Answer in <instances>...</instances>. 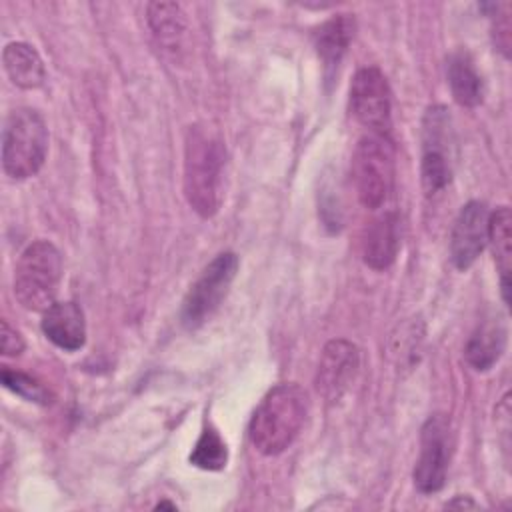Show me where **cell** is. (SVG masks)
Segmentation results:
<instances>
[{"label": "cell", "mask_w": 512, "mask_h": 512, "mask_svg": "<svg viewBox=\"0 0 512 512\" xmlns=\"http://www.w3.org/2000/svg\"><path fill=\"white\" fill-rule=\"evenodd\" d=\"M162 508H170V510H176V506L172 502H158L156 504V510H162Z\"/></svg>", "instance_id": "obj_25"}, {"label": "cell", "mask_w": 512, "mask_h": 512, "mask_svg": "<svg viewBox=\"0 0 512 512\" xmlns=\"http://www.w3.org/2000/svg\"><path fill=\"white\" fill-rule=\"evenodd\" d=\"M2 384L12 390L14 394H18L20 398L28 400V402H34V404H42V406H48L52 404V392L42 386V382H38L36 378H32L30 374H24V372H18V370H10V368H2Z\"/></svg>", "instance_id": "obj_21"}, {"label": "cell", "mask_w": 512, "mask_h": 512, "mask_svg": "<svg viewBox=\"0 0 512 512\" xmlns=\"http://www.w3.org/2000/svg\"><path fill=\"white\" fill-rule=\"evenodd\" d=\"M44 336L66 352H76L86 342L84 312L76 302H54L42 316Z\"/></svg>", "instance_id": "obj_12"}, {"label": "cell", "mask_w": 512, "mask_h": 512, "mask_svg": "<svg viewBox=\"0 0 512 512\" xmlns=\"http://www.w3.org/2000/svg\"><path fill=\"white\" fill-rule=\"evenodd\" d=\"M228 462V446L214 428H206L190 452V464L202 470H222Z\"/></svg>", "instance_id": "obj_20"}, {"label": "cell", "mask_w": 512, "mask_h": 512, "mask_svg": "<svg viewBox=\"0 0 512 512\" xmlns=\"http://www.w3.org/2000/svg\"><path fill=\"white\" fill-rule=\"evenodd\" d=\"M488 210L482 202L464 204L450 234V260L458 270L470 268L488 242Z\"/></svg>", "instance_id": "obj_11"}, {"label": "cell", "mask_w": 512, "mask_h": 512, "mask_svg": "<svg viewBox=\"0 0 512 512\" xmlns=\"http://www.w3.org/2000/svg\"><path fill=\"white\" fill-rule=\"evenodd\" d=\"M504 348H506V326L498 316H490L470 336L464 348V356L474 370L486 372L500 360Z\"/></svg>", "instance_id": "obj_15"}, {"label": "cell", "mask_w": 512, "mask_h": 512, "mask_svg": "<svg viewBox=\"0 0 512 512\" xmlns=\"http://www.w3.org/2000/svg\"><path fill=\"white\" fill-rule=\"evenodd\" d=\"M350 108L354 118L370 132L388 134L392 118L390 88L386 76L376 66L360 68L350 84Z\"/></svg>", "instance_id": "obj_9"}, {"label": "cell", "mask_w": 512, "mask_h": 512, "mask_svg": "<svg viewBox=\"0 0 512 512\" xmlns=\"http://www.w3.org/2000/svg\"><path fill=\"white\" fill-rule=\"evenodd\" d=\"M482 8L492 10L488 16L492 18V36L496 48L508 58L512 46V24H510V4L508 2H490L482 4Z\"/></svg>", "instance_id": "obj_22"}, {"label": "cell", "mask_w": 512, "mask_h": 512, "mask_svg": "<svg viewBox=\"0 0 512 512\" xmlns=\"http://www.w3.org/2000/svg\"><path fill=\"white\" fill-rule=\"evenodd\" d=\"M488 242L494 252V260L500 272L502 298L510 302V268H512V216L508 206L496 208L488 218Z\"/></svg>", "instance_id": "obj_19"}, {"label": "cell", "mask_w": 512, "mask_h": 512, "mask_svg": "<svg viewBox=\"0 0 512 512\" xmlns=\"http://www.w3.org/2000/svg\"><path fill=\"white\" fill-rule=\"evenodd\" d=\"M224 164L222 136L206 124L190 126L184 140V194L202 218H212L220 210Z\"/></svg>", "instance_id": "obj_1"}, {"label": "cell", "mask_w": 512, "mask_h": 512, "mask_svg": "<svg viewBox=\"0 0 512 512\" xmlns=\"http://www.w3.org/2000/svg\"><path fill=\"white\" fill-rule=\"evenodd\" d=\"M448 86L460 106L474 108L484 98V82L468 52H456L448 58Z\"/></svg>", "instance_id": "obj_18"}, {"label": "cell", "mask_w": 512, "mask_h": 512, "mask_svg": "<svg viewBox=\"0 0 512 512\" xmlns=\"http://www.w3.org/2000/svg\"><path fill=\"white\" fill-rule=\"evenodd\" d=\"M2 62L8 78L24 90L44 84L46 70L40 54L26 42H10L2 52Z\"/></svg>", "instance_id": "obj_17"}, {"label": "cell", "mask_w": 512, "mask_h": 512, "mask_svg": "<svg viewBox=\"0 0 512 512\" xmlns=\"http://www.w3.org/2000/svg\"><path fill=\"white\" fill-rule=\"evenodd\" d=\"M148 24L158 44L174 56L184 48L188 20L176 2H150L146 8Z\"/></svg>", "instance_id": "obj_16"}, {"label": "cell", "mask_w": 512, "mask_h": 512, "mask_svg": "<svg viewBox=\"0 0 512 512\" xmlns=\"http://www.w3.org/2000/svg\"><path fill=\"white\" fill-rule=\"evenodd\" d=\"M352 182L362 206L380 208L394 184V146L388 134H364L352 154Z\"/></svg>", "instance_id": "obj_5"}, {"label": "cell", "mask_w": 512, "mask_h": 512, "mask_svg": "<svg viewBox=\"0 0 512 512\" xmlns=\"http://www.w3.org/2000/svg\"><path fill=\"white\" fill-rule=\"evenodd\" d=\"M360 368L358 348L348 340H330L318 362L316 390L326 402H338L354 382Z\"/></svg>", "instance_id": "obj_10"}, {"label": "cell", "mask_w": 512, "mask_h": 512, "mask_svg": "<svg viewBox=\"0 0 512 512\" xmlns=\"http://www.w3.org/2000/svg\"><path fill=\"white\" fill-rule=\"evenodd\" d=\"M446 506H448V508H456V506H460V508H476V502H472L470 498H464V496H456V498L450 500Z\"/></svg>", "instance_id": "obj_24"}, {"label": "cell", "mask_w": 512, "mask_h": 512, "mask_svg": "<svg viewBox=\"0 0 512 512\" xmlns=\"http://www.w3.org/2000/svg\"><path fill=\"white\" fill-rule=\"evenodd\" d=\"M62 280V254L48 240H36L24 248L14 268V296L34 312L48 310Z\"/></svg>", "instance_id": "obj_4"}, {"label": "cell", "mask_w": 512, "mask_h": 512, "mask_svg": "<svg viewBox=\"0 0 512 512\" xmlns=\"http://www.w3.org/2000/svg\"><path fill=\"white\" fill-rule=\"evenodd\" d=\"M48 152V128L32 108H16L2 128V168L14 180L34 176Z\"/></svg>", "instance_id": "obj_3"}, {"label": "cell", "mask_w": 512, "mask_h": 512, "mask_svg": "<svg viewBox=\"0 0 512 512\" xmlns=\"http://www.w3.org/2000/svg\"><path fill=\"white\" fill-rule=\"evenodd\" d=\"M354 18L350 14H338L322 22L314 30V48L322 60L326 76H330L342 62L352 38H354Z\"/></svg>", "instance_id": "obj_14"}, {"label": "cell", "mask_w": 512, "mask_h": 512, "mask_svg": "<svg viewBox=\"0 0 512 512\" xmlns=\"http://www.w3.org/2000/svg\"><path fill=\"white\" fill-rule=\"evenodd\" d=\"M400 250V218L396 212H384L374 218L362 238V260L374 270L388 268Z\"/></svg>", "instance_id": "obj_13"}, {"label": "cell", "mask_w": 512, "mask_h": 512, "mask_svg": "<svg viewBox=\"0 0 512 512\" xmlns=\"http://www.w3.org/2000/svg\"><path fill=\"white\" fill-rule=\"evenodd\" d=\"M450 420L446 414H432L420 430V454L414 466V486L422 494L442 490L450 462Z\"/></svg>", "instance_id": "obj_8"}, {"label": "cell", "mask_w": 512, "mask_h": 512, "mask_svg": "<svg viewBox=\"0 0 512 512\" xmlns=\"http://www.w3.org/2000/svg\"><path fill=\"white\" fill-rule=\"evenodd\" d=\"M0 342H2V354L4 356H18L24 350V338L18 330H14L6 320H2V334H0Z\"/></svg>", "instance_id": "obj_23"}, {"label": "cell", "mask_w": 512, "mask_h": 512, "mask_svg": "<svg viewBox=\"0 0 512 512\" xmlns=\"http://www.w3.org/2000/svg\"><path fill=\"white\" fill-rule=\"evenodd\" d=\"M308 406L306 390L294 382H284L268 390L248 424L252 446L264 456L284 452L300 434Z\"/></svg>", "instance_id": "obj_2"}, {"label": "cell", "mask_w": 512, "mask_h": 512, "mask_svg": "<svg viewBox=\"0 0 512 512\" xmlns=\"http://www.w3.org/2000/svg\"><path fill=\"white\" fill-rule=\"evenodd\" d=\"M450 116L444 106H432L426 110L422 120V188L428 196L448 186L452 178L450 160Z\"/></svg>", "instance_id": "obj_7"}, {"label": "cell", "mask_w": 512, "mask_h": 512, "mask_svg": "<svg viewBox=\"0 0 512 512\" xmlns=\"http://www.w3.org/2000/svg\"><path fill=\"white\" fill-rule=\"evenodd\" d=\"M238 256L234 252L218 254L198 276L184 296L180 320L186 328L202 326L226 298L238 272Z\"/></svg>", "instance_id": "obj_6"}]
</instances>
